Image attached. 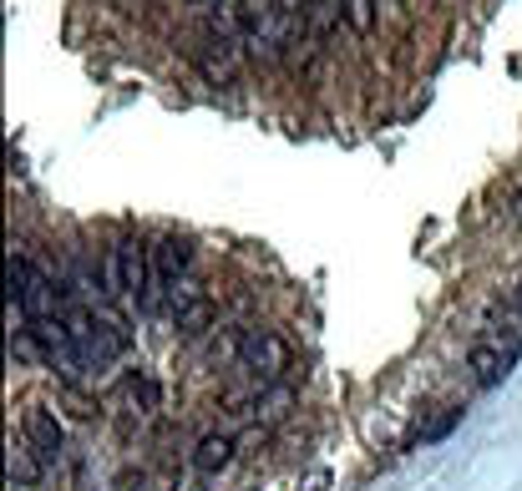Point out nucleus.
<instances>
[{
    "label": "nucleus",
    "mask_w": 522,
    "mask_h": 491,
    "mask_svg": "<svg viewBox=\"0 0 522 491\" xmlns=\"http://www.w3.org/2000/svg\"><path fill=\"white\" fill-rule=\"evenodd\" d=\"M188 6H208V0H188Z\"/></svg>",
    "instance_id": "obj_19"
},
{
    "label": "nucleus",
    "mask_w": 522,
    "mask_h": 491,
    "mask_svg": "<svg viewBox=\"0 0 522 491\" xmlns=\"http://www.w3.org/2000/svg\"><path fill=\"white\" fill-rule=\"evenodd\" d=\"M229 461H234V436H229V431H208V436L193 446V466H198L203 476L223 471Z\"/></svg>",
    "instance_id": "obj_9"
},
{
    "label": "nucleus",
    "mask_w": 522,
    "mask_h": 491,
    "mask_svg": "<svg viewBox=\"0 0 522 491\" xmlns=\"http://www.w3.org/2000/svg\"><path fill=\"white\" fill-rule=\"evenodd\" d=\"M21 436H26V446H36L46 461H56V456H61V446H66V431H61V421L46 411V405H26V416H21Z\"/></svg>",
    "instance_id": "obj_7"
},
{
    "label": "nucleus",
    "mask_w": 522,
    "mask_h": 491,
    "mask_svg": "<svg viewBox=\"0 0 522 491\" xmlns=\"http://www.w3.org/2000/svg\"><path fill=\"white\" fill-rule=\"evenodd\" d=\"M239 365H244L259 385H284V375H289L294 355H289V345H284L274 330H244Z\"/></svg>",
    "instance_id": "obj_3"
},
{
    "label": "nucleus",
    "mask_w": 522,
    "mask_h": 491,
    "mask_svg": "<svg viewBox=\"0 0 522 491\" xmlns=\"http://www.w3.org/2000/svg\"><path fill=\"white\" fill-rule=\"evenodd\" d=\"M188 264H193L188 238H178V233H163V238L153 243V274H163L168 284H178V279L188 274Z\"/></svg>",
    "instance_id": "obj_8"
},
{
    "label": "nucleus",
    "mask_w": 522,
    "mask_h": 491,
    "mask_svg": "<svg viewBox=\"0 0 522 491\" xmlns=\"http://www.w3.org/2000/svg\"><path fill=\"white\" fill-rule=\"evenodd\" d=\"M345 21L355 36H370L376 31V0H345Z\"/></svg>",
    "instance_id": "obj_15"
},
{
    "label": "nucleus",
    "mask_w": 522,
    "mask_h": 491,
    "mask_svg": "<svg viewBox=\"0 0 522 491\" xmlns=\"http://www.w3.org/2000/svg\"><path fill=\"white\" fill-rule=\"evenodd\" d=\"M31 335H36V345H41V355H46V365H56L66 380H77L82 370H87V360H82V350H77V340H71V330H66V319H36L31 324Z\"/></svg>",
    "instance_id": "obj_5"
},
{
    "label": "nucleus",
    "mask_w": 522,
    "mask_h": 491,
    "mask_svg": "<svg viewBox=\"0 0 522 491\" xmlns=\"http://www.w3.org/2000/svg\"><path fill=\"white\" fill-rule=\"evenodd\" d=\"M239 345H244V330H223V335L208 340V360L213 365H229V360H239Z\"/></svg>",
    "instance_id": "obj_16"
},
{
    "label": "nucleus",
    "mask_w": 522,
    "mask_h": 491,
    "mask_svg": "<svg viewBox=\"0 0 522 491\" xmlns=\"http://www.w3.org/2000/svg\"><path fill=\"white\" fill-rule=\"evenodd\" d=\"M41 471H46V456L36 451V446H11V486H36L41 481Z\"/></svg>",
    "instance_id": "obj_11"
},
{
    "label": "nucleus",
    "mask_w": 522,
    "mask_h": 491,
    "mask_svg": "<svg viewBox=\"0 0 522 491\" xmlns=\"http://www.w3.org/2000/svg\"><path fill=\"white\" fill-rule=\"evenodd\" d=\"M462 416H467L462 405H441V411H436L426 426H416V431H411V446H436V441H446V436H452V431L462 426Z\"/></svg>",
    "instance_id": "obj_10"
},
{
    "label": "nucleus",
    "mask_w": 522,
    "mask_h": 491,
    "mask_svg": "<svg viewBox=\"0 0 522 491\" xmlns=\"http://www.w3.org/2000/svg\"><path fill=\"white\" fill-rule=\"evenodd\" d=\"M517 355H522V340H517V335H487V340H477V345L467 350V370H472V380H477L482 390H492V385H502V380L512 375Z\"/></svg>",
    "instance_id": "obj_4"
},
{
    "label": "nucleus",
    "mask_w": 522,
    "mask_h": 491,
    "mask_svg": "<svg viewBox=\"0 0 522 491\" xmlns=\"http://www.w3.org/2000/svg\"><path fill=\"white\" fill-rule=\"evenodd\" d=\"M66 330H71V340H77V350H82V360L87 365H112V360H122V350H127V330L117 319H97V314H87V309H71L66 314Z\"/></svg>",
    "instance_id": "obj_1"
},
{
    "label": "nucleus",
    "mask_w": 522,
    "mask_h": 491,
    "mask_svg": "<svg viewBox=\"0 0 522 491\" xmlns=\"http://www.w3.org/2000/svg\"><path fill=\"white\" fill-rule=\"evenodd\" d=\"M122 395L137 405L142 416H153L158 405H163V390H158V380H153V375H127V380H122Z\"/></svg>",
    "instance_id": "obj_12"
},
{
    "label": "nucleus",
    "mask_w": 522,
    "mask_h": 491,
    "mask_svg": "<svg viewBox=\"0 0 522 491\" xmlns=\"http://www.w3.org/2000/svg\"><path fill=\"white\" fill-rule=\"evenodd\" d=\"M6 284H11V304L36 324V319H51V309L61 304V289L51 284V274H41L31 259H21L11 249V269H6Z\"/></svg>",
    "instance_id": "obj_2"
},
{
    "label": "nucleus",
    "mask_w": 522,
    "mask_h": 491,
    "mask_svg": "<svg viewBox=\"0 0 522 491\" xmlns=\"http://www.w3.org/2000/svg\"><path fill=\"white\" fill-rule=\"evenodd\" d=\"M173 324H178V335L198 340L213 330V299L193 284H173Z\"/></svg>",
    "instance_id": "obj_6"
},
{
    "label": "nucleus",
    "mask_w": 522,
    "mask_h": 491,
    "mask_svg": "<svg viewBox=\"0 0 522 491\" xmlns=\"http://www.w3.org/2000/svg\"><path fill=\"white\" fill-rule=\"evenodd\" d=\"M517 223H522V198H517Z\"/></svg>",
    "instance_id": "obj_18"
},
{
    "label": "nucleus",
    "mask_w": 522,
    "mask_h": 491,
    "mask_svg": "<svg viewBox=\"0 0 522 491\" xmlns=\"http://www.w3.org/2000/svg\"><path fill=\"white\" fill-rule=\"evenodd\" d=\"M289 405H294V390L289 385H269V395H264V385H259V405H254V421H284L289 416Z\"/></svg>",
    "instance_id": "obj_13"
},
{
    "label": "nucleus",
    "mask_w": 522,
    "mask_h": 491,
    "mask_svg": "<svg viewBox=\"0 0 522 491\" xmlns=\"http://www.w3.org/2000/svg\"><path fill=\"white\" fill-rule=\"evenodd\" d=\"M325 486H330V471H315V476L305 481V491H325Z\"/></svg>",
    "instance_id": "obj_17"
},
{
    "label": "nucleus",
    "mask_w": 522,
    "mask_h": 491,
    "mask_svg": "<svg viewBox=\"0 0 522 491\" xmlns=\"http://www.w3.org/2000/svg\"><path fill=\"white\" fill-rule=\"evenodd\" d=\"M122 294H132V289H127L122 243H117V249H107V259H102V299H122Z\"/></svg>",
    "instance_id": "obj_14"
}]
</instances>
